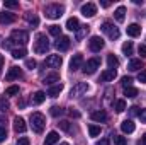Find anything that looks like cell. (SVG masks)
I'll return each instance as SVG.
<instances>
[{
    "mask_svg": "<svg viewBox=\"0 0 146 145\" xmlns=\"http://www.w3.org/2000/svg\"><path fill=\"white\" fill-rule=\"evenodd\" d=\"M44 125H46L44 114H41V113H33L31 114V128H33V132L41 133L44 130Z\"/></svg>",
    "mask_w": 146,
    "mask_h": 145,
    "instance_id": "cell-1",
    "label": "cell"
},
{
    "mask_svg": "<svg viewBox=\"0 0 146 145\" xmlns=\"http://www.w3.org/2000/svg\"><path fill=\"white\" fill-rule=\"evenodd\" d=\"M63 12H65V7L60 3H53V5H48L44 9V14L48 19H60L63 15Z\"/></svg>",
    "mask_w": 146,
    "mask_h": 145,
    "instance_id": "cell-2",
    "label": "cell"
},
{
    "mask_svg": "<svg viewBox=\"0 0 146 145\" xmlns=\"http://www.w3.org/2000/svg\"><path fill=\"white\" fill-rule=\"evenodd\" d=\"M49 50V41L44 34H37L36 36V43H34V51L37 55H44Z\"/></svg>",
    "mask_w": 146,
    "mask_h": 145,
    "instance_id": "cell-3",
    "label": "cell"
},
{
    "mask_svg": "<svg viewBox=\"0 0 146 145\" xmlns=\"http://www.w3.org/2000/svg\"><path fill=\"white\" fill-rule=\"evenodd\" d=\"M10 41H12V43H15V44L24 46V44H27V43H29V34H27V31L15 29V31H12V34H10Z\"/></svg>",
    "mask_w": 146,
    "mask_h": 145,
    "instance_id": "cell-4",
    "label": "cell"
},
{
    "mask_svg": "<svg viewBox=\"0 0 146 145\" xmlns=\"http://www.w3.org/2000/svg\"><path fill=\"white\" fill-rule=\"evenodd\" d=\"M100 29H102V31H104V33H106L110 39H117V38H119V34H121V33H119V29H117L112 22H109V21H106V22L102 24V28H100Z\"/></svg>",
    "mask_w": 146,
    "mask_h": 145,
    "instance_id": "cell-5",
    "label": "cell"
},
{
    "mask_svg": "<svg viewBox=\"0 0 146 145\" xmlns=\"http://www.w3.org/2000/svg\"><path fill=\"white\" fill-rule=\"evenodd\" d=\"M99 67H100V60H99V58L87 60V63H83V73L92 75V73L97 72V68H99Z\"/></svg>",
    "mask_w": 146,
    "mask_h": 145,
    "instance_id": "cell-6",
    "label": "cell"
},
{
    "mask_svg": "<svg viewBox=\"0 0 146 145\" xmlns=\"http://www.w3.org/2000/svg\"><path fill=\"white\" fill-rule=\"evenodd\" d=\"M88 48H90L94 53L100 51V50L104 48V39H102L100 36H92L90 38V41H88Z\"/></svg>",
    "mask_w": 146,
    "mask_h": 145,
    "instance_id": "cell-7",
    "label": "cell"
},
{
    "mask_svg": "<svg viewBox=\"0 0 146 145\" xmlns=\"http://www.w3.org/2000/svg\"><path fill=\"white\" fill-rule=\"evenodd\" d=\"M87 91H88V84H87V82H78V84H75V85H73L70 96H72V97H78V96L85 94Z\"/></svg>",
    "mask_w": 146,
    "mask_h": 145,
    "instance_id": "cell-8",
    "label": "cell"
},
{
    "mask_svg": "<svg viewBox=\"0 0 146 145\" xmlns=\"http://www.w3.org/2000/svg\"><path fill=\"white\" fill-rule=\"evenodd\" d=\"M80 12H82L83 17H94V15L97 14V7H95V3L88 2V3H85V5H82Z\"/></svg>",
    "mask_w": 146,
    "mask_h": 145,
    "instance_id": "cell-9",
    "label": "cell"
},
{
    "mask_svg": "<svg viewBox=\"0 0 146 145\" xmlns=\"http://www.w3.org/2000/svg\"><path fill=\"white\" fill-rule=\"evenodd\" d=\"M44 65L49 67V68H60L61 67V56L60 55H49L44 60Z\"/></svg>",
    "mask_w": 146,
    "mask_h": 145,
    "instance_id": "cell-10",
    "label": "cell"
},
{
    "mask_svg": "<svg viewBox=\"0 0 146 145\" xmlns=\"http://www.w3.org/2000/svg\"><path fill=\"white\" fill-rule=\"evenodd\" d=\"M82 67H83V56H82L80 53L73 55V58L70 60V70H72V72H76V70L82 68Z\"/></svg>",
    "mask_w": 146,
    "mask_h": 145,
    "instance_id": "cell-11",
    "label": "cell"
},
{
    "mask_svg": "<svg viewBox=\"0 0 146 145\" xmlns=\"http://www.w3.org/2000/svg\"><path fill=\"white\" fill-rule=\"evenodd\" d=\"M70 43H72V39L68 36H60L56 39V43H54V46L60 50V51H66L68 48H70Z\"/></svg>",
    "mask_w": 146,
    "mask_h": 145,
    "instance_id": "cell-12",
    "label": "cell"
},
{
    "mask_svg": "<svg viewBox=\"0 0 146 145\" xmlns=\"http://www.w3.org/2000/svg\"><path fill=\"white\" fill-rule=\"evenodd\" d=\"M19 77H22V70H21L19 67H10L9 72H7V75H5V80H7V82H12V80H15V79H19Z\"/></svg>",
    "mask_w": 146,
    "mask_h": 145,
    "instance_id": "cell-13",
    "label": "cell"
},
{
    "mask_svg": "<svg viewBox=\"0 0 146 145\" xmlns=\"http://www.w3.org/2000/svg\"><path fill=\"white\" fill-rule=\"evenodd\" d=\"M14 130H15L17 133H24V132L27 130V125H26V121H24L22 118L15 116V118H14Z\"/></svg>",
    "mask_w": 146,
    "mask_h": 145,
    "instance_id": "cell-14",
    "label": "cell"
},
{
    "mask_svg": "<svg viewBox=\"0 0 146 145\" xmlns=\"http://www.w3.org/2000/svg\"><path fill=\"white\" fill-rule=\"evenodd\" d=\"M14 21H15V14L7 12V10L0 12V24H12Z\"/></svg>",
    "mask_w": 146,
    "mask_h": 145,
    "instance_id": "cell-15",
    "label": "cell"
},
{
    "mask_svg": "<svg viewBox=\"0 0 146 145\" xmlns=\"http://www.w3.org/2000/svg\"><path fill=\"white\" fill-rule=\"evenodd\" d=\"M90 116H92V119L97 121V123H104V121H107V113H106L104 109H100V111H94Z\"/></svg>",
    "mask_w": 146,
    "mask_h": 145,
    "instance_id": "cell-16",
    "label": "cell"
},
{
    "mask_svg": "<svg viewBox=\"0 0 146 145\" xmlns=\"http://www.w3.org/2000/svg\"><path fill=\"white\" fill-rule=\"evenodd\" d=\"M126 31H127V36L136 38V36H139V34H141V26H139V24H129Z\"/></svg>",
    "mask_w": 146,
    "mask_h": 145,
    "instance_id": "cell-17",
    "label": "cell"
},
{
    "mask_svg": "<svg viewBox=\"0 0 146 145\" xmlns=\"http://www.w3.org/2000/svg\"><path fill=\"white\" fill-rule=\"evenodd\" d=\"M63 91V84H56V85H51L49 91H48V96L49 97H58Z\"/></svg>",
    "mask_w": 146,
    "mask_h": 145,
    "instance_id": "cell-18",
    "label": "cell"
},
{
    "mask_svg": "<svg viewBox=\"0 0 146 145\" xmlns=\"http://www.w3.org/2000/svg\"><path fill=\"white\" fill-rule=\"evenodd\" d=\"M134 123H133V119H126V121H122L121 123V130L124 132V133H133L134 132Z\"/></svg>",
    "mask_w": 146,
    "mask_h": 145,
    "instance_id": "cell-19",
    "label": "cell"
},
{
    "mask_svg": "<svg viewBox=\"0 0 146 145\" xmlns=\"http://www.w3.org/2000/svg\"><path fill=\"white\" fill-rule=\"evenodd\" d=\"M58 140H60V135H58V132H49V133L46 135L44 145H54Z\"/></svg>",
    "mask_w": 146,
    "mask_h": 145,
    "instance_id": "cell-20",
    "label": "cell"
},
{
    "mask_svg": "<svg viewBox=\"0 0 146 145\" xmlns=\"http://www.w3.org/2000/svg\"><path fill=\"white\" fill-rule=\"evenodd\" d=\"M115 75H117V72H115V70H112V68H109V70L102 72L100 80H104V82H110V80H114V79H115Z\"/></svg>",
    "mask_w": 146,
    "mask_h": 145,
    "instance_id": "cell-21",
    "label": "cell"
},
{
    "mask_svg": "<svg viewBox=\"0 0 146 145\" xmlns=\"http://www.w3.org/2000/svg\"><path fill=\"white\" fill-rule=\"evenodd\" d=\"M114 17H115V21L117 22H122L124 21V17H126V7H117L115 10H114Z\"/></svg>",
    "mask_w": 146,
    "mask_h": 145,
    "instance_id": "cell-22",
    "label": "cell"
},
{
    "mask_svg": "<svg viewBox=\"0 0 146 145\" xmlns=\"http://www.w3.org/2000/svg\"><path fill=\"white\" fill-rule=\"evenodd\" d=\"M127 68H129L131 72H138V70H141V68H143V63H141V60H138V58H133V60L129 62Z\"/></svg>",
    "mask_w": 146,
    "mask_h": 145,
    "instance_id": "cell-23",
    "label": "cell"
},
{
    "mask_svg": "<svg viewBox=\"0 0 146 145\" xmlns=\"http://www.w3.org/2000/svg\"><path fill=\"white\" fill-rule=\"evenodd\" d=\"M56 82H60V75L56 72H53V73H49V75L44 77V84H48V85H54Z\"/></svg>",
    "mask_w": 146,
    "mask_h": 145,
    "instance_id": "cell-24",
    "label": "cell"
},
{
    "mask_svg": "<svg viewBox=\"0 0 146 145\" xmlns=\"http://www.w3.org/2000/svg\"><path fill=\"white\" fill-rule=\"evenodd\" d=\"M88 31H90V26H80L78 31H76V36H75L76 38V41H82L83 38L88 34Z\"/></svg>",
    "mask_w": 146,
    "mask_h": 145,
    "instance_id": "cell-25",
    "label": "cell"
},
{
    "mask_svg": "<svg viewBox=\"0 0 146 145\" xmlns=\"http://www.w3.org/2000/svg\"><path fill=\"white\" fill-rule=\"evenodd\" d=\"M78 28H80V22H78L76 17H70V19L66 21V29H70V31H78Z\"/></svg>",
    "mask_w": 146,
    "mask_h": 145,
    "instance_id": "cell-26",
    "label": "cell"
},
{
    "mask_svg": "<svg viewBox=\"0 0 146 145\" xmlns=\"http://www.w3.org/2000/svg\"><path fill=\"white\" fill-rule=\"evenodd\" d=\"M26 21H27L33 28H36L37 24H39V17H37L36 14H33V12H27V14H26Z\"/></svg>",
    "mask_w": 146,
    "mask_h": 145,
    "instance_id": "cell-27",
    "label": "cell"
},
{
    "mask_svg": "<svg viewBox=\"0 0 146 145\" xmlns=\"http://www.w3.org/2000/svg\"><path fill=\"white\" fill-rule=\"evenodd\" d=\"M107 65H109V68H112V70H115L119 67V60H117L115 55H109L107 56Z\"/></svg>",
    "mask_w": 146,
    "mask_h": 145,
    "instance_id": "cell-28",
    "label": "cell"
},
{
    "mask_svg": "<svg viewBox=\"0 0 146 145\" xmlns=\"http://www.w3.org/2000/svg\"><path fill=\"white\" fill-rule=\"evenodd\" d=\"M133 50H134V46H133V41H126V43L122 44V53H124L126 56L133 55Z\"/></svg>",
    "mask_w": 146,
    "mask_h": 145,
    "instance_id": "cell-29",
    "label": "cell"
},
{
    "mask_svg": "<svg viewBox=\"0 0 146 145\" xmlns=\"http://www.w3.org/2000/svg\"><path fill=\"white\" fill-rule=\"evenodd\" d=\"M26 55H27V51H26L24 48H15V50H12V56H14L15 60H19V58H26Z\"/></svg>",
    "mask_w": 146,
    "mask_h": 145,
    "instance_id": "cell-30",
    "label": "cell"
},
{
    "mask_svg": "<svg viewBox=\"0 0 146 145\" xmlns=\"http://www.w3.org/2000/svg\"><path fill=\"white\" fill-rule=\"evenodd\" d=\"M44 99H46V94H44L42 91H37V92H34V96H33L34 104H41V103H44Z\"/></svg>",
    "mask_w": 146,
    "mask_h": 145,
    "instance_id": "cell-31",
    "label": "cell"
},
{
    "mask_svg": "<svg viewBox=\"0 0 146 145\" xmlns=\"http://www.w3.org/2000/svg\"><path fill=\"white\" fill-rule=\"evenodd\" d=\"M63 113H65V109L61 108V106H51V109H49V114H51V116H54V118L61 116Z\"/></svg>",
    "mask_w": 146,
    "mask_h": 145,
    "instance_id": "cell-32",
    "label": "cell"
},
{
    "mask_svg": "<svg viewBox=\"0 0 146 145\" xmlns=\"http://www.w3.org/2000/svg\"><path fill=\"white\" fill-rule=\"evenodd\" d=\"M100 126H97V125H90L88 126V133H90V137H99L100 135Z\"/></svg>",
    "mask_w": 146,
    "mask_h": 145,
    "instance_id": "cell-33",
    "label": "cell"
},
{
    "mask_svg": "<svg viewBox=\"0 0 146 145\" xmlns=\"http://www.w3.org/2000/svg\"><path fill=\"white\" fill-rule=\"evenodd\" d=\"M124 96H127V97H136L138 96V89H134V87H126L124 89Z\"/></svg>",
    "mask_w": 146,
    "mask_h": 145,
    "instance_id": "cell-34",
    "label": "cell"
},
{
    "mask_svg": "<svg viewBox=\"0 0 146 145\" xmlns=\"http://www.w3.org/2000/svg\"><path fill=\"white\" fill-rule=\"evenodd\" d=\"M112 140H114V144H115V145H127L126 137H122V135H114V137H112Z\"/></svg>",
    "mask_w": 146,
    "mask_h": 145,
    "instance_id": "cell-35",
    "label": "cell"
},
{
    "mask_svg": "<svg viewBox=\"0 0 146 145\" xmlns=\"http://www.w3.org/2000/svg\"><path fill=\"white\" fill-rule=\"evenodd\" d=\"M17 94H19V87L17 85H10L5 91V96H17Z\"/></svg>",
    "mask_w": 146,
    "mask_h": 145,
    "instance_id": "cell-36",
    "label": "cell"
},
{
    "mask_svg": "<svg viewBox=\"0 0 146 145\" xmlns=\"http://www.w3.org/2000/svg\"><path fill=\"white\" fill-rule=\"evenodd\" d=\"M3 5H5V9H17L19 7V2L17 0H5Z\"/></svg>",
    "mask_w": 146,
    "mask_h": 145,
    "instance_id": "cell-37",
    "label": "cell"
},
{
    "mask_svg": "<svg viewBox=\"0 0 146 145\" xmlns=\"http://www.w3.org/2000/svg\"><path fill=\"white\" fill-rule=\"evenodd\" d=\"M115 111H117V113L126 111V101H124V99H119V101L115 103Z\"/></svg>",
    "mask_w": 146,
    "mask_h": 145,
    "instance_id": "cell-38",
    "label": "cell"
},
{
    "mask_svg": "<svg viewBox=\"0 0 146 145\" xmlns=\"http://www.w3.org/2000/svg\"><path fill=\"white\" fill-rule=\"evenodd\" d=\"M49 34H53V36H61V28L60 26H49Z\"/></svg>",
    "mask_w": 146,
    "mask_h": 145,
    "instance_id": "cell-39",
    "label": "cell"
},
{
    "mask_svg": "<svg viewBox=\"0 0 146 145\" xmlns=\"http://www.w3.org/2000/svg\"><path fill=\"white\" fill-rule=\"evenodd\" d=\"M9 101L5 99V96H0V111H7L9 109Z\"/></svg>",
    "mask_w": 146,
    "mask_h": 145,
    "instance_id": "cell-40",
    "label": "cell"
},
{
    "mask_svg": "<svg viewBox=\"0 0 146 145\" xmlns=\"http://www.w3.org/2000/svg\"><path fill=\"white\" fill-rule=\"evenodd\" d=\"M121 84L124 85V89H126V87H133V79L126 75V77H122V79H121Z\"/></svg>",
    "mask_w": 146,
    "mask_h": 145,
    "instance_id": "cell-41",
    "label": "cell"
},
{
    "mask_svg": "<svg viewBox=\"0 0 146 145\" xmlns=\"http://www.w3.org/2000/svg\"><path fill=\"white\" fill-rule=\"evenodd\" d=\"M58 125H60V128H61L63 132H70V121H66V119H63V121H60Z\"/></svg>",
    "mask_w": 146,
    "mask_h": 145,
    "instance_id": "cell-42",
    "label": "cell"
},
{
    "mask_svg": "<svg viewBox=\"0 0 146 145\" xmlns=\"http://www.w3.org/2000/svg\"><path fill=\"white\" fill-rule=\"evenodd\" d=\"M138 80L141 84H146V70H141V72L138 73Z\"/></svg>",
    "mask_w": 146,
    "mask_h": 145,
    "instance_id": "cell-43",
    "label": "cell"
},
{
    "mask_svg": "<svg viewBox=\"0 0 146 145\" xmlns=\"http://www.w3.org/2000/svg\"><path fill=\"white\" fill-rule=\"evenodd\" d=\"M129 114L131 116H139V108L138 106H131L129 108Z\"/></svg>",
    "mask_w": 146,
    "mask_h": 145,
    "instance_id": "cell-44",
    "label": "cell"
},
{
    "mask_svg": "<svg viewBox=\"0 0 146 145\" xmlns=\"http://www.w3.org/2000/svg\"><path fill=\"white\" fill-rule=\"evenodd\" d=\"M5 138H7V130H5L3 126H0V144H2Z\"/></svg>",
    "mask_w": 146,
    "mask_h": 145,
    "instance_id": "cell-45",
    "label": "cell"
},
{
    "mask_svg": "<svg viewBox=\"0 0 146 145\" xmlns=\"http://www.w3.org/2000/svg\"><path fill=\"white\" fill-rule=\"evenodd\" d=\"M15 145H29V138H27V137H21Z\"/></svg>",
    "mask_w": 146,
    "mask_h": 145,
    "instance_id": "cell-46",
    "label": "cell"
},
{
    "mask_svg": "<svg viewBox=\"0 0 146 145\" xmlns=\"http://www.w3.org/2000/svg\"><path fill=\"white\" fill-rule=\"evenodd\" d=\"M26 67H27V68H31V70H33V68H36V62H34V60H31V58H29V60H26Z\"/></svg>",
    "mask_w": 146,
    "mask_h": 145,
    "instance_id": "cell-47",
    "label": "cell"
},
{
    "mask_svg": "<svg viewBox=\"0 0 146 145\" xmlns=\"http://www.w3.org/2000/svg\"><path fill=\"white\" fill-rule=\"evenodd\" d=\"M138 51H139V55H141L143 58H146V44H139Z\"/></svg>",
    "mask_w": 146,
    "mask_h": 145,
    "instance_id": "cell-48",
    "label": "cell"
},
{
    "mask_svg": "<svg viewBox=\"0 0 146 145\" xmlns=\"http://www.w3.org/2000/svg\"><path fill=\"white\" fill-rule=\"evenodd\" d=\"M139 118H141L143 123H146V109H141V111H139Z\"/></svg>",
    "mask_w": 146,
    "mask_h": 145,
    "instance_id": "cell-49",
    "label": "cell"
},
{
    "mask_svg": "<svg viewBox=\"0 0 146 145\" xmlns=\"http://www.w3.org/2000/svg\"><path fill=\"white\" fill-rule=\"evenodd\" d=\"M95 145H109V138H102V140L95 142Z\"/></svg>",
    "mask_w": 146,
    "mask_h": 145,
    "instance_id": "cell-50",
    "label": "cell"
},
{
    "mask_svg": "<svg viewBox=\"0 0 146 145\" xmlns=\"http://www.w3.org/2000/svg\"><path fill=\"white\" fill-rule=\"evenodd\" d=\"M100 5H102L104 9H107V7H110V2H107V0H102V2H100Z\"/></svg>",
    "mask_w": 146,
    "mask_h": 145,
    "instance_id": "cell-51",
    "label": "cell"
},
{
    "mask_svg": "<svg viewBox=\"0 0 146 145\" xmlns=\"http://www.w3.org/2000/svg\"><path fill=\"white\" fill-rule=\"evenodd\" d=\"M70 114H72V116H75V118H78V116H80V113H78V111H70Z\"/></svg>",
    "mask_w": 146,
    "mask_h": 145,
    "instance_id": "cell-52",
    "label": "cell"
},
{
    "mask_svg": "<svg viewBox=\"0 0 146 145\" xmlns=\"http://www.w3.org/2000/svg\"><path fill=\"white\" fill-rule=\"evenodd\" d=\"M2 68H3V56L0 55V73H2Z\"/></svg>",
    "mask_w": 146,
    "mask_h": 145,
    "instance_id": "cell-53",
    "label": "cell"
},
{
    "mask_svg": "<svg viewBox=\"0 0 146 145\" xmlns=\"http://www.w3.org/2000/svg\"><path fill=\"white\" fill-rule=\"evenodd\" d=\"M17 106H19V108H24V106H26V101H24V99H22V101H19V104H17Z\"/></svg>",
    "mask_w": 146,
    "mask_h": 145,
    "instance_id": "cell-54",
    "label": "cell"
},
{
    "mask_svg": "<svg viewBox=\"0 0 146 145\" xmlns=\"http://www.w3.org/2000/svg\"><path fill=\"white\" fill-rule=\"evenodd\" d=\"M141 142H143V145H146V133L141 137Z\"/></svg>",
    "mask_w": 146,
    "mask_h": 145,
    "instance_id": "cell-55",
    "label": "cell"
},
{
    "mask_svg": "<svg viewBox=\"0 0 146 145\" xmlns=\"http://www.w3.org/2000/svg\"><path fill=\"white\" fill-rule=\"evenodd\" d=\"M61 145H70V144H61Z\"/></svg>",
    "mask_w": 146,
    "mask_h": 145,
    "instance_id": "cell-56",
    "label": "cell"
}]
</instances>
